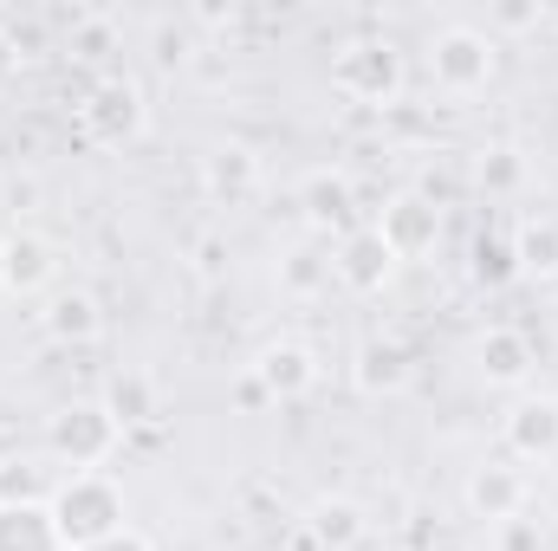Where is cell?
<instances>
[{
    "mask_svg": "<svg viewBox=\"0 0 558 551\" xmlns=\"http://www.w3.org/2000/svg\"><path fill=\"white\" fill-rule=\"evenodd\" d=\"M52 526L65 551H85L98 539H118L131 526V506H124V487L111 474H65L59 493H52Z\"/></svg>",
    "mask_w": 558,
    "mask_h": 551,
    "instance_id": "obj_1",
    "label": "cell"
},
{
    "mask_svg": "<svg viewBox=\"0 0 558 551\" xmlns=\"http://www.w3.org/2000/svg\"><path fill=\"white\" fill-rule=\"evenodd\" d=\"M124 448V428L105 403H65L46 415V461L65 474H105V461Z\"/></svg>",
    "mask_w": 558,
    "mask_h": 551,
    "instance_id": "obj_2",
    "label": "cell"
},
{
    "mask_svg": "<svg viewBox=\"0 0 558 551\" xmlns=\"http://www.w3.org/2000/svg\"><path fill=\"white\" fill-rule=\"evenodd\" d=\"M78 131H85V143H98V149H131L149 131V91H143V78L105 72L78 98Z\"/></svg>",
    "mask_w": 558,
    "mask_h": 551,
    "instance_id": "obj_3",
    "label": "cell"
},
{
    "mask_svg": "<svg viewBox=\"0 0 558 551\" xmlns=\"http://www.w3.org/2000/svg\"><path fill=\"white\" fill-rule=\"evenodd\" d=\"M500 72V46L481 26H441L428 39V85L441 98H481Z\"/></svg>",
    "mask_w": 558,
    "mask_h": 551,
    "instance_id": "obj_4",
    "label": "cell"
},
{
    "mask_svg": "<svg viewBox=\"0 0 558 551\" xmlns=\"http://www.w3.org/2000/svg\"><path fill=\"white\" fill-rule=\"evenodd\" d=\"M331 85H338L344 98H357V105H397L403 85H410L403 46H397V39H377V33L338 46V59H331Z\"/></svg>",
    "mask_w": 558,
    "mask_h": 551,
    "instance_id": "obj_5",
    "label": "cell"
},
{
    "mask_svg": "<svg viewBox=\"0 0 558 551\" xmlns=\"http://www.w3.org/2000/svg\"><path fill=\"white\" fill-rule=\"evenodd\" d=\"M299 215H305V228H312V241H344L351 228H364V215H357V182L344 175V169H312L305 182H299Z\"/></svg>",
    "mask_w": 558,
    "mask_h": 551,
    "instance_id": "obj_6",
    "label": "cell"
},
{
    "mask_svg": "<svg viewBox=\"0 0 558 551\" xmlns=\"http://www.w3.org/2000/svg\"><path fill=\"white\" fill-rule=\"evenodd\" d=\"M397 254H390V241L364 221V228H351L344 241H331V279L344 285V292H357V298H377L390 279H397Z\"/></svg>",
    "mask_w": 558,
    "mask_h": 551,
    "instance_id": "obj_7",
    "label": "cell"
},
{
    "mask_svg": "<svg viewBox=\"0 0 558 551\" xmlns=\"http://www.w3.org/2000/svg\"><path fill=\"white\" fill-rule=\"evenodd\" d=\"M500 441L513 467H553L558 461V396H520L500 415Z\"/></svg>",
    "mask_w": 558,
    "mask_h": 551,
    "instance_id": "obj_8",
    "label": "cell"
},
{
    "mask_svg": "<svg viewBox=\"0 0 558 551\" xmlns=\"http://www.w3.org/2000/svg\"><path fill=\"white\" fill-rule=\"evenodd\" d=\"M371 228L390 241L397 260H428V254L441 247V208H435V195H416V188H410V195H390Z\"/></svg>",
    "mask_w": 558,
    "mask_h": 551,
    "instance_id": "obj_9",
    "label": "cell"
},
{
    "mask_svg": "<svg viewBox=\"0 0 558 551\" xmlns=\"http://www.w3.org/2000/svg\"><path fill=\"white\" fill-rule=\"evenodd\" d=\"M474 370H481L487 390H526L533 370H539V351L520 325H487L474 338Z\"/></svg>",
    "mask_w": 558,
    "mask_h": 551,
    "instance_id": "obj_10",
    "label": "cell"
},
{
    "mask_svg": "<svg viewBox=\"0 0 558 551\" xmlns=\"http://www.w3.org/2000/svg\"><path fill=\"white\" fill-rule=\"evenodd\" d=\"M526 474L513 467V461H481L474 474H468V487H461V500H468V513L474 519H487V526H500V519H520L526 513Z\"/></svg>",
    "mask_w": 558,
    "mask_h": 551,
    "instance_id": "obj_11",
    "label": "cell"
},
{
    "mask_svg": "<svg viewBox=\"0 0 558 551\" xmlns=\"http://www.w3.org/2000/svg\"><path fill=\"white\" fill-rule=\"evenodd\" d=\"M260 156L247 149V143H221V149H208L202 156V188H208V201L215 208H241V201H254L260 195Z\"/></svg>",
    "mask_w": 558,
    "mask_h": 551,
    "instance_id": "obj_12",
    "label": "cell"
},
{
    "mask_svg": "<svg viewBox=\"0 0 558 551\" xmlns=\"http://www.w3.org/2000/svg\"><path fill=\"white\" fill-rule=\"evenodd\" d=\"M351 383H357L364 396H403V390L416 383L410 344H397V338H364L357 357H351Z\"/></svg>",
    "mask_w": 558,
    "mask_h": 551,
    "instance_id": "obj_13",
    "label": "cell"
},
{
    "mask_svg": "<svg viewBox=\"0 0 558 551\" xmlns=\"http://www.w3.org/2000/svg\"><path fill=\"white\" fill-rule=\"evenodd\" d=\"M247 370L267 383V396H274V403H299V396H312V390H318V357H312L299 338H279V344H267Z\"/></svg>",
    "mask_w": 558,
    "mask_h": 551,
    "instance_id": "obj_14",
    "label": "cell"
},
{
    "mask_svg": "<svg viewBox=\"0 0 558 551\" xmlns=\"http://www.w3.org/2000/svg\"><path fill=\"white\" fill-rule=\"evenodd\" d=\"M39 325H46V338H52V344L85 351V344H98V338H105V305H98L85 285H65V292H52V298H46Z\"/></svg>",
    "mask_w": 558,
    "mask_h": 551,
    "instance_id": "obj_15",
    "label": "cell"
},
{
    "mask_svg": "<svg viewBox=\"0 0 558 551\" xmlns=\"http://www.w3.org/2000/svg\"><path fill=\"white\" fill-rule=\"evenodd\" d=\"M52 273H59V247L46 234H33V228L7 234V292H46Z\"/></svg>",
    "mask_w": 558,
    "mask_h": 551,
    "instance_id": "obj_16",
    "label": "cell"
},
{
    "mask_svg": "<svg viewBox=\"0 0 558 551\" xmlns=\"http://www.w3.org/2000/svg\"><path fill=\"white\" fill-rule=\"evenodd\" d=\"M364 532H371V519H364L357 500H318V506L305 513V539H312V551H357Z\"/></svg>",
    "mask_w": 558,
    "mask_h": 551,
    "instance_id": "obj_17",
    "label": "cell"
},
{
    "mask_svg": "<svg viewBox=\"0 0 558 551\" xmlns=\"http://www.w3.org/2000/svg\"><path fill=\"white\" fill-rule=\"evenodd\" d=\"M513 267H520V279H558V215H526L513 234Z\"/></svg>",
    "mask_w": 558,
    "mask_h": 551,
    "instance_id": "obj_18",
    "label": "cell"
},
{
    "mask_svg": "<svg viewBox=\"0 0 558 551\" xmlns=\"http://www.w3.org/2000/svg\"><path fill=\"white\" fill-rule=\"evenodd\" d=\"M65 474H52V461H33V454H7L0 461V506H52Z\"/></svg>",
    "mask_w": 558,
    "mask_h": 551,
    "instance_id": "obj_19",
    "label": "cell"
},
{
    "mask_svg": "<svg viewBox=\"0 0 558 551\" xmlns=\"http://www.w3.org/2000/svg\"><path fill=\"white\" fill-rule=\"evenodd\" d=\"M98 403L111 409V421H118L124 434H131V428H149V421L162 415V409H156V383H149L143 370H118V377L105 383V396H98Z\"/></svg>",
    "mask_w": 558,
    "mask_h": 551,
    "instance_id": "obj_20",
    "label": "cell"
},
{
    "mask_svg": "<svg viewBox=\"0 0 558 551\" xmlns=\"http://www.w3.org/2000/svg\"><path fill=\"white\" fill-rule=\"evenodd\" d=\"M0 551H65L52 506H0Z\"/></svg>",
    "mask_w": 558,
    "mask_h": 551,
    "instance_id": "obj_21",
    "label": "cell"
},
{
    "mask_svg": "<svg viewBox=\"0 0 558 551\" xmlns=\"http://www.w3.org/2000/svg\"><path fill=\"white\" fill-rule=\"evenodd\" d=\"M474 188H481L487 201L520 195V188H526V156H520L513 143H487V149L474 156Z\"/></svg>",
    "mask_w": 558,
    "mask_h": 551,
    "instance_id": "obj_22",
    "label": "cell"
},
{
    "mask_svg": "<svg viewBox=\"0 0 558 551\" xmlns=\"http://www.w3.org/2000/svg\"><path fill=\"white\" fill-rule=\"evenodd\" d=\"M325 285H331V247L325 241H305L279 260V292L286 298H318Z\"/></svg>",
    "mask_w": 558,
    "mask_h": 551,
    "instance_id": "obj_23",
    "label": "cell"
},
{
    "mask_svg": "<svg viewBox=\"0 0 558 551\" xmlns=\"http://www.w3.org/2000/svg\"><path fill=\"white\" fill-rule=\"evenodd\" d=\"M468 279L481 285V292H507L520 267H513V241L507 234H474V247H468Z\"/></svg>",
    "mask_w": 558,
    "mask_h": 551,
    "instance_id": "obj_24",
    "label": "cell"
},
{
    "mask_svg": "<svg viewBox=\"0 0 558 551\" xmlns=\"http://www.w3.org/2000/svg\"><path fill=\"white\" fill-rule=\"evenodd\" d=\"M65 52H72L78 65H105V59L118 52V26H111L105 13H72V39H65Z\"/></svg>",
    "mask_w": 558,
    "mask_h": 551,
    "instance_id": "obj_25",
    "label": "cell"
},
{
    "mask_svg": "<svg viewBox=\"0 0 558 551\" xmlns=\"http://www.w3.org/2000/svg\"><path fill=\"white\" fill-rule=\"evenodd\" d=\"M553 20V7L546 0H507V7H494L487 13V39L500 46V39H520V33H539Z\"/></svg>",
    "mask_w": 558,
    "mask_h": 551,
    "instance_id": "obj_26",
    "label": "cell"
},
{
    "mask_svg": "<svg viewBox=\"0 0 558 551\" xmlns=\"http://www.w3.org/2000/svg\"><path fill=\"white\" fill-rule=\"evenodd\" d=\"M189 267H195V279H228V267H234V254H228V234H195V247H189Z\"/></svg>",
    "mask_w": 558,
    "mask_h": 551,
    "instance_id": "obj_27",
    "label": "cell"
},
{
    "mask_svg": "<svg viewBox=\"0 0 558 551\" xmlns=\"http://www.w3.org/2000/svg\"><path fill=\"white\" fill-rule=\"evenodd\" d=\"M494 551H546V526L526 519V513L520 519H500L494 526Z\"/></svg>",
    "mask_w": 558,
    "mask_h": 551,
    "instance_id": "obj_28",
    "label": "cell"
},
{
    "mask_svg": "<svg viewBox=\"0 0 558 551\" xmlns=\"http://www.w3.org/2000/svg\"><path fill=\"white\" fill-rule=\"evenodd\" d=\"M189 59V20H156V65H182Z\"/></svg>",
    "mask_w": 558,
    "mask_h": 551,
    "instance_id": "obj_29",
    "label": "cell"
},
{
    "mask_svg": "<svg viewBox=\"0 0 558 551\" xmlns=\"http://www.w3.org/2000/svg\"><path fill=\"white\" fill-rule=\"evenodd\" d=\"M234 409H241V415H260V409H274V396H267V383H260L254 370H241V377H234Z\"/></svg>",
    "mask_w": 558,
    "mask_h": 551,
    "instance_id": "obj_30",
    "label": "cell"
},
{
    "mask_svg": "<svg viewBox=\"0 0 558 551\" xmlns=\"http://www.w3.org/2000/svg\"><path fill=\"white\" fill-rule=\"evenodd\" d=\"M20 65H26V59H20V46H13V39H7V26H0V91L20 78Z\"/></svg>",
    "mask_w": 558,
    "mask_h": 551,
    "instance_id": "obj_31",
    "label": "cell"
},
{
    "mask_svg": "<svg viewBox=\"0 0 558 551\" xmlns=\"http://www.w3.org/2000/svg\"><path fill=\"white\" fill-rule=\"evenodd\" d=\"M85 551H156V546H149V539H143L137 526H124V532H118V539H98V546H85Z\"/></svg>",
    "mask_w": 558,
    "mask_h": 551,
    "instance_id": "obj_32",
    "label": "cell"
},
{
    "mask_svg": "<svg viewBox=\"0 0 558 551\" xmlns=\"http://www.w3.org/2000/svg\"><path fill=\"white\" fill-rule=\"evenodd\" d=\"M7 39H13V46H20V59H33V52H39V46H46V33H39V26H33V20H26V26H7Z\"/></svg>",
    "mask_w": 558,
    "mask_h": 551,
    "instance_id": "obj_33",
    "label": "cell"
},
{
    "mask_svg": "<svg viewBox=\"0 0 558 551\" xmlns=\"http://www.w3.org/2000/svg\"><path fill=\"white\" fill-rule=\"evenodd\" d=\"M234 20H241L234 7H195L189 13V26H234Z\"/></svg>",
    "mask_w": 558,
    "mask_h": 551,
    "instance_id": "obj_34",
    "label": "cell"
},
{
    "mask_svg": "<svg viewBox=\"0 0 558 551\" xmlns=\"http://www.w3.org/2000/svg\"><path fill=\"white\" fill-rule=\"evenodd\" d=\"M0 292H7V234H0Z\"/></svg>",
    "mask_w": 558,
    "mask_h": 551,
    "instance_id": "obj_35",
    "label": "cell"
}]
</instances>
